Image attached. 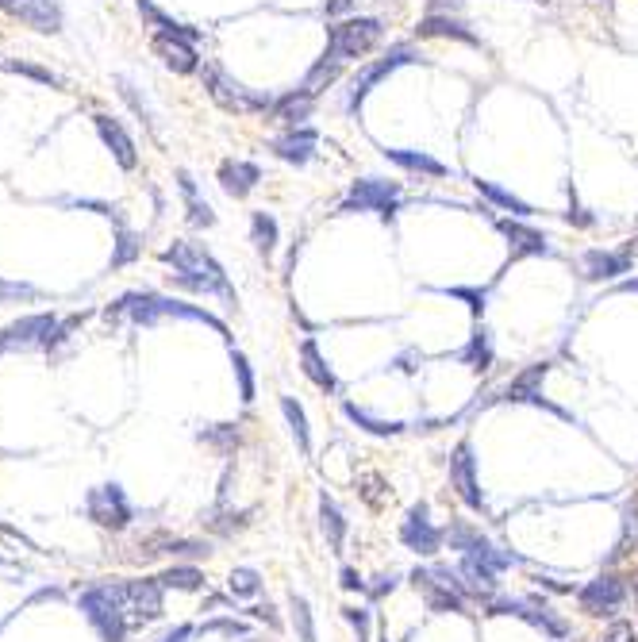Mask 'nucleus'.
Here are the masks:
<instances>
[{
  "label": "nucleus",
  "mask_w": 638,
  "mask_h": 642,
  "mask_svg": "<svg viewBox=\"0 0 638 642\" xmlns=\"http://www.w3.org/2000/svg\"><path fill=\"white\" fill-rule=\"evenodd\" d=\"M112 81H116V93H120V97L127 100V108H131V112H135V116L143 120V127H147V131H154V135H158V120H154V112H150L147 97L139 93V85H135V81H131V77H127V74H116V77H112Z\"/></svg>",
  "instance_id": "obj_33"
},
{
  "label": "nucleus",
  "mask_w": 638,
  "mask_h": 642,
  "mask_svg": "<svg viewBox=\"0 0 638 642\" xmlns=\"http://www.w3.org/2000/svg\"><path fill=\"white\" fill-rule=\"evenodd\" d=\"M189 635H193V627H173V631H166L158 642H185Z\"/></svg>",
  "instance_id": "obj_56"
},
{
  "label": "nucleus",
  "mask_w": 638,
  "mask_h": 642,
  "mask_svg": "<svg viewBox=\"0 0 638 642\" xmlns=\"http://www.w3.org/2000/svg\"><path fill=\"white\" fill-rule=\"evenodd\" d=\"M0 70H12V74L35 77V81H43V85H62V77H54L50 70H39V66H27V62H4V58H0Z\"/></svg>",
  "instance_id": "obj_45"
},
{
  "label": "nucleus",
  "mask_w": 638,
  "mask_h": 642,
  "mask_svg": "<svg viewBox=\"0 0 638 642\" xmlns=\"http://www.w3.org/2000/svg\"><path fill=\"white\" fill-rule=\"evenodd\" d=\"M162 589H181V593H197L200 585H204V573L200 569H193V566H173V569H166L162 577H154Z\"/></svg>",
  "instance_id": "obj_40"
},
{
  "label": "nucleus",
  "mask_w": 638,
  "mask_h": 642,
  "mask_svg": "<svg viewBox=\"0 0 638 642\" xmlns=\"http://www.w3.org/2000/svg\"><path fill=\"white\" fill-rule=\"evenodd\" d=\"M546 373H550V362H535V366H527L519 377H512V385L504 389V400H512V404H539V408H550L554 416L569 420V412H565V408L550 404V400L542 396V381H546Z\"/></svg>",
  "instance_id": "obj_19"
},
{
  "label": "nucleus",
  "mask_w": 638,
  "mask_h": 642,
  "mask_svg": "<svg viewBox=\"0 0 638 642\" xmlns=\"http://www.w3.org/2000/svg\"><path fill=\"white\" fill-rule=\"evenodd\" d=\"M250 616H254V619H266V623H270L273 631L281 627V619L273 616V604H258V608H250Z\"/></svg>",
  "instance_id": "obj_54"
},
{
  "label": "nucleus",
  "mask_w": 638,
  "mask_h": 642,
  "mask_svg": "<svg viewBox=\"0 0 638 642\" xmlns=\"http://www.w3.org/2000/svg\"><path fill=\"white\" fill-rule=\"evenodd\" d=\"M385 158L400 166V170L408 173H423V177H446V166H442L435 154H427V150H385Z\"/></svg>",
  "instance_id": "obj_30"
},
{
  "label": "nucleus",
  "mask_w": 638,
  "mask_h": 642,
  "mask_svg": "<svg viewBox=\"0 0 638 642\" xmlns=\"http://www.w3.org/2000/svg\"><path fill=\"white\" fill-rule=\"evenodd\" d=\"M162 316H177V320H197V323H208L216 327L223 335V323L212 320L204 308H193V304H181V300H170V297H154V293H127L120 297L108 312L104 320L116 323V320H131V323H158Z\"/></svg>",
  "instance_id": "obj_2"
},
{
  "label": "nucleus",
  "mask_w": 638,
  "mask_h": 642,
  "mask_svg": "<svg viewBox=\"0 0 638 642\" xmlns=\"http://www.w3.org/2000/svg\"><path fill=\"white\" fill-rule=\"evenodd\" d=\"M319 527L327 535V546L331 554H343V543H346V519L339 512V504L331 496H319Z\"/></svg>",
  "instance_id": "obj_31"
},
{
  "label": "nucleus",
  "mask_w": 638,
  "mask_h": 642,
  "mask_svg": "<svg viewBox=\"0 0 638 642\" xmlns=\"http://www.w3.org/2000/svg\"><path fill=\"white\" fill-rule=\"evenodd\" d=\"M381 39H385V24H381L377 16H346V20H339V24L327 31L323 58L346 66V62H354V58H366Z\"/></svg>",
  "instance_id": "obj_4"
},
{
  "label": "nucleus",
  "mask_w": 638,
  "mask_h": 642,
  "mask_svg": "<svg viewBox=\"0 0 638 642\" xmlns=\"http://www.w3.org/2000/svg\"><path fill=\"white\" fill-rule=\"evenodd\" d=\"M346 623L354 627V635H358V642H369L373 639V623H369V608H343Z\"/></svg>",
  "instance_id": "obj_46"
},
{
  "label": "nucleus",
  "mask_w": 638,
  "mask_h": 642,
  "mask_svg": "<svg viewBox=\"0 0 638 642\" xmlns=\"http://www.w3.org/2000/svg\"><path fill=\"white\" fill-rule=\"evenodd\" d=\"M416 31H419V39H454V43L481 47V39H477L458 16H427V20H419Z\"/></svg>",
  "instance_id": "obj_27"
},
{
  "label": "nucleus",
  "mask_w": 638,
  "mask_h": 642,
  "mask_svg": "<svg viewBox=\"0 0 638 642\" xmlns=\"http://www.w3.org/2000/svg\"><path fill=\"white\" fill-rule=\"evenodd\" d=\"M358 493H362V500H366L369 508H381L385 496H389V485H385L377 473H362V477H358Z\"/></svg>",
  "instance_id": "obj_42"
},
{
  "label": "nucleus",
  "mask_w": 638,
  "mask_h": 642,
  "mask_svg": "<svg viewBox=\"0 0 638 642\" xmlns=\"http://www.w3.org/2000/svg\"><path fill=\"white\" fill-rule=\"evenodd\" d=\"M462 8H466V0H431L427 16H458Z\"/></svg>",
  "instance_id": "obj_49"
},
{
  "label": "nucleus",
  "mask_w": 638,
  "mask_h": 642,
  "mask_svg": "<svg viewBox=\"0 0 638 642\" xmlns=\"http://www.w3.org/2000/svg\"><path fill=\"white\" fill-rule=\"evenodd\" d=\"M81 612L89 616V623L97 627V635L104 642H123L127 639V616H123V608L116 604V596H112V585H97V589H89V593L81 596Z\"/></svg>",
  "instance_id": "obj_10"
},
{
  "label": "nucleus",
  "mask_w": 638,
  "mask_h": 642,
  "mask_svg": "<svg viewBox=\"0 0 638 642\" xmlns=\"http://www.w3.org/2000/svg\"><path fill=\"white\" fill-rule=\"evenodd\" d=\"M85 508H89V519H93V523L112 527V531H120V527L131 523V504H127L120 485H100V489H93L89 500H85Z\"/></svg>",
  "instance_id": "obj_17"
},
{
  "label": "nucleus",
  "mask_w": 638,
  "mask_h": 642,
  "mask_svg": "<svg viewBox=\"0 0 638 642\" xmlns=\"http://www.w3.org/2000/svg\"><path fill=\"white\" fill-rule=\"evenodd\" d=\"M400 543L408 546V550H416L423 558H431V554H439L442 543H446V531L431 523V508L419 500L408 508V516L400 523Z\"/></svg>",
  "instance_id": "obj_12"
},
{
  "label": "nucleus",
  "mask_w": 638,
  "mask_h": 642,
  "mask_svg": "<svg viewBox=\"0 0 638 642\" xmlns=\"http://www.w3.org/2000/svg\"><path fill=\"white\" fill-rule=\"evenodd\" d=\"M112 596L131 627L162 616V585L158 581H123V585H112Z\"/></svg>",
  "instance_id": "obj_11"
},
{
  "label": "nucleus",
  "mask_w": 638,
  "mask_h": 642,
  "mask_svg": "<svg viewBox=\"0 0 638 642\" xmlns=\"http://www.w3.org/2000/svg\"><path fill=\"white\" fill-rule=\"evenodd\" d=\"M177 189H181V197H185V208H189V223H193V227H212V223H216L212 204H208V200H200L193 173L177 170Z\"/></svg>",
  "instance_id": "obj_29"
},
{
  "label": "nucleus",
  "mask_w": 638,
  "mask_h": 642,
  "mask_svg": "<svg viewBox=\"0 0 638 642\" xmlns=\"http://www.w3.org/2000/svg\"><path fill=\"white\" fill-rule=\"evenodd\" d=\"M143 254V243L131 235V231H120V247L112 254V266H127V262H135Z\"/></svg>",
  "instance_id": "obj_44"
},
{
  "label": "nucleus",
  "mask_w": 638,
  "mask_h": 642,
  "mask_svg": "<svg viewBox=\"0 0 638 642\" xmlns=\"http://www.w3.org/2000/svg\"><path fill=\"white\" fill-rule=\"evenodd\" d=\"M416 585V593L423 596V604L439 616H462L466 612V589H462V577L450 573L446 566H431V569H412L408 577Z\"/></svg>",
  "instance_id": "obj_5"
},
{
  "label": "nucleus",
  "mask_w": 638,
  "mask_h": 642,
  "mask_svg": "<svg viewBox=\"0 0 638 642\" xmlns=\"http://www.w3.org/2000/svg\"><path fill=\"white\" fill-rule=\"evenodd\" d=\"M93 124H97V135L104 139V147L116 154V162H120L123 170H135V166H139L135 139L123 131L120 120H116V116H108V112H97V116H93Z\"/></svg>",
  "instance_id": "obj_22"
},
{
  "label": "nucleus",
  "mask_w": 638,
  "mask_h": 642,
  "mask_svg": "<svg viewBox=\"0 0 638 642\" xmlns=\"http://www.w3.org/2000/svg\"><path fill=\"white\" fill-rule=\"evenodd\" d=\"M231 362H235V377H239V400L250 404V400H254V373H250V362H246L243 354H231Z\"/></svg>",
  "instance_id": "obj_43"
},
{
  "label": "nucleus",
  "mask_w": 638,
  "mask_h": 642,
  "mask_svg": "<svg viewBox=\"0 0 638 642\" xmlns=\"http://www.w3.org/2000/svg\"><path fill=\"white\" fill-rule=\"evenodd\" d=\"M604 642H635V627L631 623H612V631L604 635Z\"/></svg>",
  "instance_id": "obj_52"
},
{
  "label": "nucleus",
  "mask_w": 638,
  "mask_h": 642,
  "mask_svg": "<svg viewBox=\"0 0 638 642\" xmlns=\"http://www.w3.org/2000/svg\"><path fill=\"white\" fill-rule=\"evenodd\" d=\"M565 223H573V227H592V216L589 212H585V208H581V204H577V200H573V208H569V212H565Z\"/></svg>",
  "instance_id": "obj_53"
},
{
  "label": "nucleus",
  "mask_w": 638,
  "mask_h": 642,
  "mask_svg": "<svg viewBox=\"0 0 638 642\" xmlns=\"http://www.w3.org/2000/svg\"><path fill=\"white\" fill-rule=\"evenodd\" d=\"M289 608H293V631L296 642H316V616H312V604L300 593L289 596Z\"/></svg>",
  "instance_id": "obj_39"
},
{
  "label": "nucleus",
  "mask_w": 638,
  "mask_h": 642,
  "mask_svg": "<svg viewBox=\"0 0 638 642\" xmlns=\"http://www.w3.org/2000/svg\"><path fill=\"white\" fill-rule=\"evenodd\" d=\"M300 370H304V377H308L316 389H323V393H339V377H335V370L323 362V354H319V346L312 343V339L300 343Z\"/></svg>",
  "instance_id": "obj_28"
},
{
  "label": "nucleus",
  "mask_w": 638,
  "mask_h": 642,
  "mask_svg": "<svg viewBox=\"0 0 638 642\" xmlns=\"http://www.w3.org/2000/svg\"><path fill=\"white\" fill-rule=\"evenodd\" d=\"M442 293H446V297H454V300H466L473 316H481V312H485V289H442Z\"/></svg>",
  "instance_id": "obj_47"
},
{
  "label": "nucleus",
  "mask_w": 638,
  "mask_h": 642,
  "mask_svg": "<svg viewBox=\"0 0 638 642\" xmlns=\"http://www.w3.org/2000/svg\"><path fill=\"white\" fill-rule=\"evenodd\" d=\"M312 108H316V97H308L304 89H293V93H285L281 100H273L270 120L285 127H304V120L312 116Z\"/></svg>",
  "instance_id": "obj_26"
},
{
  "label": "nucleus",
  "mask_w": 638,
  "mask_h": 642,
  "mask_svg": "<svg viewBox=\"0 0 638 642\" xmlns=\"http://www.w3.org/2000/svg\"><path fill=\"white\" fill-rule=\"evenodd\" d=\"M354 8V0H327V16H346Z\"/></svg>",
  "instance_id": "obj_55"
},
{
  "label": "nucleus",
  "mask_w": 638,
  "mask_h": 642,
  "mask_svg": "<svg viewBox=\"0 0 638 642\" xmlns=\"http://www.w3.org/2000/svg\"><path fill=\"white\" fill-rule=\"evenodd\" d=\"M450 485L454 493L466 500L473 512L485 508V493H481V481H477V458H473V446L458 443L450 454Z\"/></svg>",
  "instance_id": "obj_16"
},
{
  "label": "nucleus",
  "mask_w": 638,
  "mask_h": 642,
  "mask_svg": "<svg viewBox=\"0 0 638 642\" xmlns=\"http://www.w3.org/2000/svg\"><path fill=\"white\" fill-rule=\"evenodd\" d=\"M0 12H8L12 20H24L27 27L54 35L62 31V4L58 0H0Z\"/></svg>",
  "instance_id": "obj_18"
},
{
  "label": "nucleus",
  "mask_w": 638,
  "mask_h": 642,
  "mask_svg": "<svg viewBox=\"0 0 638 642\" xmlns=\"http://www.w3.org/2000/svg\"><path fill=\"white\" fill-rule=\"evenodd\" d=\"M150 47H154V54L162 58V66H166V70H173V74H181V77L200 74V54H197V47H193L189 39L158 31V35L150 39Z\"/></svg>",
  "instance_id": "obj_20"
},
{
  "label": "nucleus",
  "mask_w": 638,
  "mask_h": 642,
  "mask_svg": "<svg viewBox=\"0 0 638 642\" xmlns=\"http://www.w3.org/2000/svg\"><path fill=\"white\" fill-rule=\"evenodd\" d=\"M462 362H466L473 373H485L492 370V362H496V350H492V339L485 327H477L473 335H469V343L462 346V354H458Z\"/></svg>",
  "instance_id": "obj_32"
},
{
  "label": "nucleus",
  "mask_w": 638,
  "mask_h": 642,
  "mask_svg": "<svg viewBox=\"0 0 638 642\" xmlns=\"http://www.w3.org/2000/svg\"><path fill=\"white\" fill-rule=\"evenodd\" d=\"M489 616H516L531 627H539L542 635L562 642L569 635V623H565L542 596H527V600H512V596H492L489 600Z\"/></svg>",
  "instance_id": "obj_6"
},
{
  "label": "nucleus",
  "mask_w": 638,
  "mask_h": 642,
  "mask_svg": "<svg viewBox=\"0 0 638 642\" xmlns=\"http://www.w3.org/2000/svg\"><path fill=\"white\" fill-rule=\"evenodd\" d=\"M316 147H319V135L312 127H285L270 143L273 154H277L281 162H289V166H308V162L316 158Z\"/></svg>",
  "instance_id": "obj_21"
},
{
  "label": "nucleus",
  "mask_w": 638,
  "mask_h": 642,
  "mask_svg": "<svg viewBox=\"0 0 638 642\" xmlns=\"http://www.w3.org/2000/svg\"><path fill=\"white\" fill-rule=\"evenodd\" d=\"M208 443H220V446H239V431L231 423H223L220 431H208Z\"/></svg>",
  "instance_id": "obj_50"
},
{
  "label": "nucleus",
  "mask_w": 638,
  "mask_h": 642,
  "mask_svg": "<svg viewBox=\"0 0 638 642\" xmlns=\"http://www.w3.org/2000/svg\"><path fill=\"white\" fill-rule=\"evenodd\" d=\"M635 266V258L627 254V250H581V258H577V273H581V281H592V285H600V281H615V277H623V273H631Z\"/></svg>",
  "instance_id": "obj_14"
},
{
  "label": "nucleus",
  "mask_w": 638,
  "mask_h": 642,
  "mask_svg": "<svg viewBox=\"0 0 638 642\" xmlns=\"http://www.w3.org/2000/svg\"><path fill=\"white\" fill-rule=\"evenodd\" d=\"M200 81H204L208 97L216 100L223 112H235V116H270L273 108L270 93H254V89L239 85V81L227 74L223 66H216V62L200 66Z\"/></svg>",
  "instance_id": "obj_3"
},
{
  "label": "nucleus",
  "mask_w": 638,
  "mask_h": 642,
  "mask_svg": "<svg viewBox=\"0 0 638 642\" xmlns=\"http://www.w3.org/2000/svg\"><path fill=\"white\" fill-rule=\"evenodd\" d=\"M627 254H631V258H638V235L631 239V243H627Z\"/></svg>",
  "instance_id": "obj_58"
},
{
  "label": "nucleus",
  "mask_w": 638,
  "mask_h": 642,
  "mask_svg": "<svg viewBox=\"0 0 638 642\" xmlns=\"http://www.w3.org/2000/svg\"><path fill=\"white\" fill-rule=\"evenodd\" d=\"M258 181H262V170H258L254 162H243V158H227V162H220V189L231 200L250 197V193L258 189Z\"/></svg>",
  "instance_id": "obj_24"
},
{
  "label": "nucleus",
  "mask_w": 638,
  "mask_h": 642,
  "mask_svg": "<svg viewBox=\"0 0 638 642\" xmlns=\"http://www.w3.org/2000/svg\"><path fill=\"white\" fill-rule=\"evenodd\" d=\"M446 543H450V550H462V558H477V562L492 566L496 573L519 562L512 550H500V546H492L489 539H485V535L473 527V523H466V519H454V523L446 527Z\"/></svg>",
  "instance_id": "obj_9"
},
{
  "label": "nucleus",
  "mask_w": 638,
  "mask_h": 642,
  "mask_svg": "<svg viewBox=\"0 0 638 642\" xmlns=\"http://www.w3.org/2000/svg\"><path fill=\"white\" fill-rule=\"evenodd\" d=\"M339 585H343L346 593H366V577L358 573L354 566H343V573H339Z\"/></svg>",
  "instance_id": "obj_48"
},
{
  "label": "nucleus",
  "mask_w": 638,
  "mask_h": 642,
  "mask_svg": "<svg viewBox=\"0 0 638 642\" xmlns=\"http://www.w3.org/2000/svg\"><path fill=\"white\" fill-rule=\"evenodd\" d=\"M615 289H619V293H638V277H627V281H619Z\"/></svg>",
  "instance_id": "obj_57"
},
{
  "label": "nucleus",
  "mask_w": 638,
  "mask_h": 642,
  "mask_svg": "<svg viewBox=\"0 0 638 642\" xmlns=\"http://www.w3.org/2000/svg\"><path fill=\"white\" fill-rule=\"evenodd\" d=\"M423 54H419L412 43H396V47H389L377 62H369V66H362L358 74L350 77V85H346V108L354 112L362 100H366V93L377 85V81H385V77L393 74V70H400V66H408V62H419Z\"/></svg>",
  "instance_id": "obj_7"
},
{
  "label": "nucleus",
  "mask_w": 638,
  "mask_h": 642,
  "mask_svg": "<svg viewBox=\"0 0 638 642\" xmlns=\"http://www.w3.org/2000/svg\"><path fill=\"white\" fill-rule=\"evenodd\" d=\"M473 185H477V193H481V197H489L492 204H500V208H508V212H512V216H519V220H523V216H531V212H535V208H531V204H527V200H523V197H516V193H512V189H500V185H496V181H481V177H477V181H473Z\"/></svg>",
  "instance_id": "obj_34"
},
{
  "label": "nucleus",
  "mask_w": 638,
  "mask_h": 642,
  "mask_svg": "<svg viewBox=\"0 0 638 642\" xmlns=\"http://www.w3.org/2000/svg\"><path fill=\"white\" fill-rule=\"evenodd\" d=\"M400 193H404L400 181H389V177H362V181L350 185V193H346L339 212H343V216H350V212H377V216L393 220Z\"/></svg>",
  "instance_id": "obj_8"
},
{
  "label": "nucleus",
  "mask_w": 638,
  "mask_h": 642,
  "mask_svg": "<svg viewBox=\"0 0 638 642\" xmlns=\"http://www.w3.org/2000/svg\"><path fill=\"white\" fill-rule=\"evenodd\" d=\"M162 262L173 270V281L189 293H204V297H223L227 304H235V289L227 281L223 266L200 247V243H189V239H177L173 247L162 250Z\"/></svg>",
  "instance_id": "obj_1"
},
{
  "label": "nucleus",
  "mask_w": 638,
  "mask_h": 642,
  "mask_svg": "<svg viewBox=\"0 0 638 642\" xmlns=\"http://www.w3.org/2000/svg\"><path fill=\"white\" fill-rule=\"evenodd\" d=\"M396 585H400V577L396 573H385V577H377V585H366V593L377 600V596H385V593H393Z\"/></svg>",
  "instance_id": "obj_51"
},
{
  "label": "nucleus",
  "mask_w": 638,
  "mask_h": 642,
  "mask_svg": "<svg viewBox=\"0 0 638 642\" xmlns=\"http://www.w3.org/2000/svg\"><path fill=\"white\" fill-rule=\"evenodd\" d=\"M58 331V320L39 312V316H24V320L8 323L0 331V350H27V346H50Z\"/></svg>",
  "instance_id": "obj_15"
},
{
  "label": "nucleus",
  "mask_w": 638,
  "mask_h": 642,
  "mask_svg": "<svg viewBox=\"0 0 638 642\" xmlns=\"http://www.w3.org/2000/svg\"><path fill=\"white\" fill-rule=\"evenodd\" d=\"M281 412H285V420H289V431H293L300 454H312V431H308V416H304L300 400H296V396H281Z\"/></svg>",
  "instance_id": "obj_36"
},
{
  "label": "nucleus",
  "mask_w": 638,
  "mask_h": 642,
  "mask_svg": "<svg viewBox=\"0 0 638 642\" xmlns=\"http://www.w3.org/2000/svg\"><path fill=\"white\" fill-rule=\"evenodd\" d=\"M343 412H346V420H354L358 427H362V431L377 435V439H389V435H400V431H404V423H396V420H389V423H385V420H373L366 408H358V404H350V400L343 404Z\"/></svg>",
  "instance_id": "obj_38"
},
{
  "label": "nucleus",
  "mask_w": 638,
  "mask_h": 642,
  "mask_svg": "<svg viewBox=\"0 0 638 642\" xmlns=\"http://www.w3.org/2000/svg\"><path fill=\"white\" fill-rule=\"evenodd\" d=\"M250 243L258 247L262 258H270L273 250H277V220H273L270 212H254L250 216Z\"/></svg>",
  "instance_id": "obj_37"
},
{
  "label": "nucleus",
  "mask_w": 638,
  "mask_h": 642,
  "mask_svg": "<svg viewBox=\"0 0 638 642\" xmlns=\"http://www.w3.org/2000/svg\"><path fill=\"white\" fill-rule=\"evenodd\" d=\"M458 577H462V589H466L469 596H477V600H492V596L500 593L496 569L485 566V562H477V558H462Z\"/></svg>",
  "instance_id": "obj_25"
},
{
  "label": "nucleus",
  "mask_w": 638,
  "mask_h": 642,
  "mask_svg": "<svg viewBox=\"0 0 638 642\" xmlns=\"http://www.w3.org/2000/svg\"><path fill=\"white\" fill-rule=\"evenodd\" d=\"M496 227L504 231V239L512 243V258H527V254H535V258H546V254H554L550 247V239L535 231V227H527V223L519 220H496Z\"/></svg>",
  "instance_id": "obj_23"
},
{
  "label": "nucleus",
  "mask_w": 638,
  "mask_h": 642,
  "mask_svg": "<svg viewBox=\"0 0 638 642\" xmlns=\"http://www.w3.org/2000/svg\"><path fill=\"white\" fill-rule=\"evenodd\" d=\"M623 600H627V585L615 577V573H604V577H596L589 581L581 593H577V604H581V612L592 619H608L615 616L619 608H623Z\"/></svg>",
  "instance_id": "obj_13"
},
{
  "label": "nucleus",
  "mask_w": 638,
  "mask_h": 642,
  "mask_svg": "<svg viewBox=\"0 0 638 642\" xmlns=\"http://www.w3.org/2000/svg\"><path fill=\"white\" fill-rule=\"evenodd\" d=\"M339 74H343V66H339V62H331V58H319L316 66L304 74V81H300L296 89H304L308 97L319 100V93H323L327 85H335V81H339Z\"/></svg>",
  "instance_id": "obj_35"
},
{
  "label": "nucleus",
  "mask_w": 638,
  "mask_h": 642,
  "mask_svg": "<svg viewBox=\"0 0 638 642\" xmlns=\"http://www.w3.org/2000/svg\"><path fill=\"white\" fill-rule=\"evenodd\" d=\"M227 589H231V596H258L262 593V577H258V569H235L231 573V581H227Z\"/></svg>",
  "instance_id": "obj_41"
}]
</instances>
